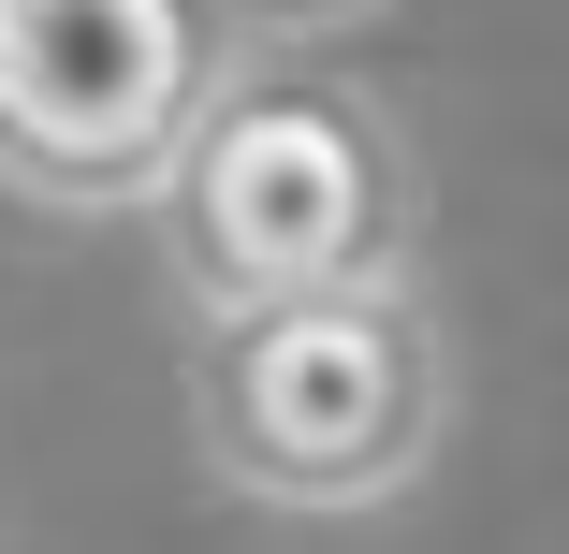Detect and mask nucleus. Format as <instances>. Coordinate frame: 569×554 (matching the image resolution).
Wrapping results in <instances>:
<instances>
[{
  "label": "nucleus",
  "instance_id": "nucleus-3",
  "mask_svg": "<svg viewBox=\"0 0 569 554\" xmlns=\"http://www.w3.org/2000/svg\"><path fill=\"white\" fill-rule=\"evenodd\" d=\"M278 44L292 30L234 0H0V190L44 219L161 204L176 147Z\"/></svg>",
  "mask_w": 569,
  "mask_h": 554
},
{
  "label": "nucleus",
  "instance_id": "nucleus-1",
  "mask_svg": "<svg viewBox=\"0 0 569 554\" xmlns=\"http://www.w3.org/2000/svg\"><path fill=\"white\" fill-rule=\"evenodd\" d=\"M161 278L190 321H249V306H307V292H366L409 278L423 249V147L409 102L321 44H278L219 88V118L176 147L161 204Z\"/></svg>",
  "mask_w": 569,
  "mask_h": 554
},
{
  "label": "nucleus",
  "instance_id": "nucleus-2",
  "mask_svg": "<svg viewBox=\"0 0 569 554\" xmlns=\"http://www.w3.org/2000/svg\"><path fill=\"white\" fill-rule=\"evenodd\" d=\"M438 437H452V321L423 306V278L190 321V453L219 496L278 525L395 511L438 467Z\"/></svg>",
  "mask_w": 569,
  "mask_h": 554
}]
</instances>
